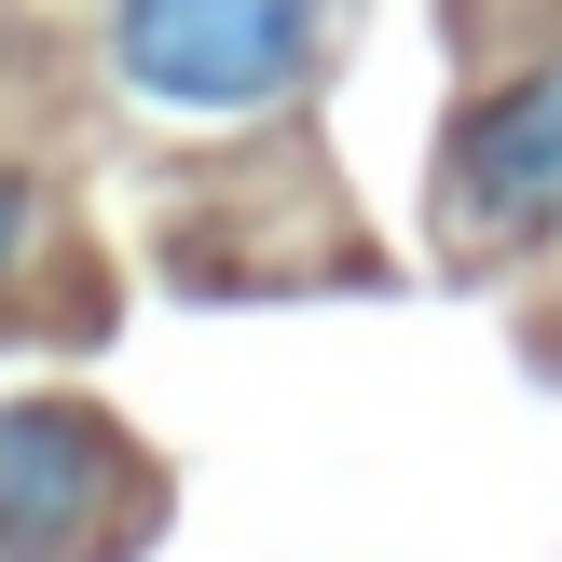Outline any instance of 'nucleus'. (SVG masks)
Here are the masks:
<instances>
[{"label":"nucleus","mask_w":562,"mask_h":562,"mask_svg":"<svg viewBox=\"0 0 562 562\" xmlns=\"http://www.w3.org/2000/svg\"><path fill=\"white\" fill-rule=\"evenodd\" d=\"M316 55H329V0H110L124 97L179 110V124H247V110L302 97Z\"/></svg>","instance_id":"f257e3e1"},{"label":"nucleus","mask_w":562,"mask_h":562,"mask_svg":"<svg viewBox=\"0 0 562 562\" xmlns=\"http://www.w3.org/2000/svg\"><path fill=\"white\" fill-rule=\"evenodd\" d=\"M137 521V453L97 398H0V562H110Z\"/></svg>","instance_id":"f03ea898"},{"label":"nucleus","mask_w":562,"mask_h":562,"mask_svg":"<svg viewBox=\"0 0 562 562\" xmlns=\"http://www.w3.org/2000/svg\"><path fill=\"white\" fill-rule=\"evenodd\" d=\"M439 234L467 261H508V247L562 234V55H536V69H508L494 97L453 110V137H439Z\"/></svg>","instance_id":"7ed1b4c3"},{"label":"nucleus","mask_w":562,"mask_h":562,"mask_svg":"<svg viewBox=\"0 0 562 562\" xmlns=\"http://www.w3.org/2000/svg\"><path fill=\"white\" fill-rule=\"evenodd\" d=\"M27 234H42V206H27V179H14V165H0V274L27 261Z\"/></svg>","instance_id":"20e7f679"}]
</instances>
